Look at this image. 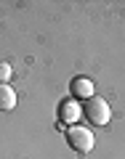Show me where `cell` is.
I'll use <instances>...</instances> for the list:
<instances>
[{
	"mask_svg": "<svg viewBox=\"0 0 125 159\" xmlns=\"http://www.w3.org/2000/svg\"><path fill=\"white\" fill-rule=\"evenodd\" d=\"M16 106V90L11 85H0V111H11Z\"/></svg>",
	"mask_w": 125,
	"mask_h": 159,
	"instance_id": "277c9868",
	"label": "cell"
},
{
	"mask_svg": "<svg viewBox=\"0 0 125 159\" xmlns=\"http://www.w3.org/2000/svg\"><path fill=\"white\" fill-rule=\"evenodd\" d=\"M67 143H69V148H72L75 154L85 157V154L93 151V146H96V138H93V133L88 130V127L72 125V127L67 130Z\"/></svg>",
	"mask_w": 125,
	"mask_h": 159,
	"instance_id": "6da1fadb",
	"label": "cell"
},
{
	"mask_svg": "<svg viewBox=\"0 0 125 159\" xmlns=\"http://www.w3.org/2000/svg\"><path fill=\"white\" fill-rule=\"evenodd\" d=\"M83 114H85V119L91 122V125H96V127L107 125L109 117H112V111H109V103L104 101V98H99V96H91V98L85 101Z\"/></svg>",
	"mask_w": 125,
	"mask_h": 159,
	"instance_id": "7a4b0ae2",
	"label": "cell"
},
{
	"mask_svg": "<svg viewBox=\"0 0 125 159\" xmlns=\"http://www.w3.org/2000/svg\"><path fill=\"white\" fill-rule=\"evenodd\" d=\"M80 114H83V109H77L72 101H64L61 106H59V119H61V122H75Z\"/></svg>",
	"mask_w": 125,
	"mask_h": 159,
	"instance_id": "5b68a950",
	"label": "cell"
},
{
	"mask_svg": "<svg viewBox=\"0 0 125 159\" xmlns=\"http://www.w3.org/2000/svg\"><path fill=\"white\" fill-rule=\"evenodd\" d=\"M11 74H13L11 64H8V61H0V85H8V80H11Z\"/></svg>",
	"mask_w": 125,
	"mask_h": 159,
	"instance_id": "8992f818",
	"label": "cell"
},
{
	"mask_svg": "<svg viewBox=\"0 0 125 159\" xmlns=\"http://www.w3.org/2000/svg\"><path fill=\"white\" fill-rule=\"evenodd\" d=\"M69 90H72L75 98H83V101H88V98L93 96V82L88 77H75L72 82H69Z\"/></svg>",
	"mask_w": 125,
	"mask_h": 159,
	"instance_id": "3957f363",
	"label": "cell"
}]
</instances>
